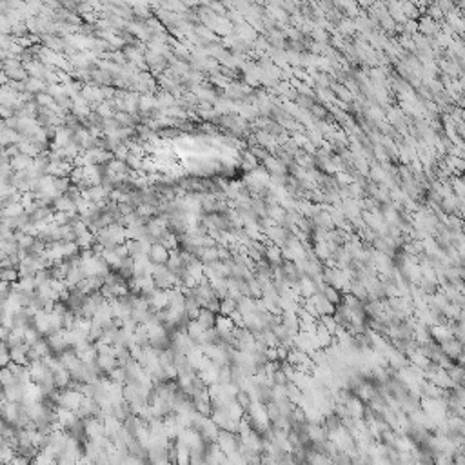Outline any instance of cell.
I'll return each mask as SVG.
<instances>
[{
	"mask_svg": "<svg viewBox=\"0 0 465 465\" xmlns=\"http://www.w3.org/2000/svg\"><path fill=\"white\" fill-rule=\"evenodd\" d=\"M216 443L226 453V456H232V454L240 453V447H242L240 435H234V433H229V431H220V436H218Z\"/></svg>",
	"mask_w": 465,
	"mask_h": 465,
	"instance_id": "1",
	"label": "cell"
},
{
	"mask_svg": "<svg viewBox=\"0 0 465 465\" xmlns=\"http://www.w3.org/2000/svg\"><path fill=\"white\" fill-rule=\"evenodd\" d=\"M84 400V394H80L78 391H73V389H60L58 400H57V407H64V409H69V411H77L80 404Z\"/></svg>",
	"mask_w": 465,
	"mask_h": 465,
	"instance_id": "2",
	"label": "cell"
},
{
	"mask_svg": "<svg viewBox=\"0 0 465 465\" xmlns=\"http://www.w3.org/2000/svg\"><path fill=\"white\" fill-rule=\"evenodd\" d=\"M104 284H106V278L104 276H87V278H84L80 284L77 286V289L82 294H86V296H89V294H93V292H98L104 287Z\"/></svg>",
	"mask_w": 465,
	"mask_h": 465,
	"instance_id": "3",
	"label": "cell"
},
{
	"mask_svg": "<svg viewBox=\"0 0 465 465\" xmlns=\"http://www.w3.org/2000/svg\"><path fill=\"white\" fill-rule=\"evenodd\" d=\"M73 169H75V166H73L71 162H66V160L49 162L46 174H49V176H55V178H67V176L71 174Z\"/></svg>",
	"mask_w": 465,
	"mask_h": 465,
	"instance_id": "4",
	"label": "cell"
},
{
	"mask_svg": "<svg viewBox=\"0 0 465 465\" xmlns=\"http://www.w3.org/2000/svg\"><path fill=\"white\" fill-rule=\"evenodd\" d=\"M46 340H48L49 347H51V351H53L55 354H60V352L66 351L67 347H69L66 342V329H60V331H55V333L48 334Z\"/></svg>",
	"mask_w": 465,
	"mask_h": 465,
	"instance_id": "5",
	"label": "cell"
},
{
	"mask_svg": "<svg viewBox=\"0 0 465 465\" xmlns=\"http://www.w3.org/2000/svg\"><path fill=\"white\" fill-rule=\"evenodd\" d=\"M147 302H149V307L153 313H160V311H166L169 307V298H167V291H162V289H156L147 296Z\"/></svg>",
	"mask_w": 465,
	"mask_h": 465,
	"instance_id": "6",
	"label": "cell"
},
{
	"mask_svg": "<svg viewBox=\"0 0 465 465\" xmlns=\"http://www.w3.org/2000/svg\"><path fill=\"white\" fill-rule=\"evenodd\" d=\"M147 257H149V260L155 265H166L169 257H171V251H167L162 244H153Z\"/></svg>",
	"mask_w": 465,
	"mask_h": 465,
	"instance_id": "7",
	"label": "cell"
},
{
	"mask_svg": "<svg viewBox=\"0 0 465 465\" xmlns=\"http://www.w3.org/2000/svg\"><path fill=\"white\" fill-rule=\"evenodd\" d=\"M2 398H6L11 404H22L24 402V385L22 383H11V385L4 387Z\"/></svg>",
	"mask_w": 465,
	"mask_h": 465,
	"instance_id": "8",
	"label": "cell"
},
{
	"mask_svg": "<svg viewBox=\"0 0 465 465\" xmlns=\"http://www.w3.org/2000/svg\"><path fill=\"white\" fill-rule=\"evenodd\" d=\"M234 329H236V325H234V322L231 320V316H224V315L216 316L215 331L216 334H218V338H220V336H227V334H232Z\"/></svg>",
	"mask_w": 465,
	"mask_h": 465,
	"instance_id": "9",
	"label": "cell"
},
{
	"mask_svg": "<svg viewBox=\"0 0 465 465\" xmlns=\"http://www.w3.org/2000/svg\"><path fill=\"white\" fill-rule=\"evenodd\" d=\"M96 364H98V367H100V371L104 373V375L109 376L115 369H116V367H118V360H116L113 354H98Z\"/></svg>",
	"mask_w": 465,
	"mask_h": 465,
	"instance_id": "10",
	"label": "cell"
},
{
	"mask_svg": "<svg viewBox=\"0 0 465 465\" xmlns=\"http://www.w3.org/2000/svg\"><path fill=\"white\" fill-rule=\"evenodd\" d=\"M11 167L15 173H24V171H29L31 167H33V162H35V158H31V156L28 155H17L15 158H11Z\"/></svg>",
	"mask_w": 465,
	"mask_h": 465,
	"instance_id": "11",
	"label": "cell"
},
{
	"mask_svg": "<svg viewBox=\"0 0 465 465\" xmlns=\"http://www.w3.org/2000/svg\"><path fill=\"white\" fill-rule=\"evenodd\" d=\"M24 87L28 93H31V95H40V93H48V84H46V80H42V78H28L24 82Z\"/></svg>",
	"mask_w": 465,
	"mask_h": 465,
	"instance_id": "12",
	"label": "cell"
},
{
	"mask_svg": "<svg viewBox=\"0 0 465 465\" xmlns=\"http://www.w3.org/2000/svg\"><path fill=\"white\" fill-rule=\"evenodd\" d=\"M195 258L200 260L203 265L218 262V249H216V247H202V249H198L197 253H195Z\"/></svg>",
	"mask_w": 465,
	"mask_h": 465,
	"instance_id": "13",
	"label": "cell"
},
{
	"mask_svg": "<svg viewBox=\"0 0 465 465\" xmlns=\"http://www.w3.org/2000/svg\"><path fill=\"white\" fill-rule=\"evenodd\" d=\"M53 376H55V383H57V389H67V387H69V383L73 382L71 373H69V371H67L66 367H60L58 371H55Z\"/></svg>",
	"mask_w": 465,
	"mask_h": 465,
	"instance_id": "14",
	"label": "cell"
},
{
	"mask_svg": "<svg viewBox=\"0 0 465 465\" xmlns=\"http://www.w3.org/2000/svg\"><path fill=\"white\" fill-rule=\"evenodd\" d=\"M22 215H26V209L22 203H11V205L2 207V218H6V220H13Z\"/></svg>",
	"mask_w": 465,
	"mask_h": 465,
	"instance_id": "15",
	"label": "cell"
},
{
	"mask_svg": "<svg viewBox=\"0 0 465 465\" xmlns=\"http://www.w3.org/2000/svg\"><path fill=\"white\" fill-rule=\"evenodd\" d=\"M77 244H78V247H80V251L93 249V247L96 245V234L91 231L84 232V234H80V236L77 238Z\"/></svg>",
	"mask_w": 465,
	"mask_h": 465,
	"instance_id": "16",
	"label": "cell"
},
{
	"mask_svg": "<svg viewBox=\"0 0 465 465\" xmlns=\"http://www.w3.org/2000/svg\"><path fill=\"white\" fill-rule=\"evenodd\" d=\"M158 244H162L164 247H166L167 251H176L178 249V245H180V236H176L171 229L162 236L160 240H158Z\"/></svg>",
	"mask_w": 465,
	"mask_h": 465,
	"instance_id": "17",
	"label": "cell"
},
{
	"mask_svg": "<svg viewBox=\"0 0 465 465\" xmlns=\"http://www.w3.org/2000/svg\"><path fill=\"white\" fill-rule=\"evenodd\" d=\"M185 331H187V334L191 336L193 340L197 342V346H198V342H200V338H202L203 333H205L207 329L203 327L202 323H198L197 320H191V322L187 323V327H185Z\"/></svg>",
	"mask_w": 465,
	"mask_h": 465,
	"instance_id": "18",
	"label": "cell"
},
{
	"mask_svg": "<svg viewBox=\"0 0 465 465\" xmlns=\"http://www.w3.org/2000/svg\"><path fill=\"white\" fill-rule=\"evenodd\" d=\"M15 456H17V449L11 447L6 441H2V445H0V462H2V465H9Z\"/></svg>",
	"mask_w": 465,
	"mask_h": 465,
	"instance_id": "19",
	"label": "cell"
},
{
	"mask_svg": "<svg viewBox=\"0 0 465 465\" xmlns=\"http://www.w3.org/2000/svg\"><path fill=\"white\" fill-rule=\"evenodd\" d=\"M216 316L218 315H215V313H211L209 309H203L202 307V311H200V315H198V318H197V322L202 323L205 329H213L216 323Z\"/></svg>",
	"mask_w": 465,
	"mask_h": 465,
	"instance_id": "20",
	"label": "cell"
},
{
	"mask_svg": "<svg viewBox=\"0 0 465 465\" xmlns=\"http://www.w3.org/2000/svg\"><path fill=\"white\" fill-rule=\"evenodd\" d=\"M31 349L35 351V354H36L38 358H40V360H42L44 356H48V354H51V352H53V351H51V347H49V344H48V340H46V338H40V340L36 342V344H35L33 347H31Z\"/></svg>",
	"mask_w": 465,
	"mask_h": 465,
	"instance_id": "21",
	"label": "cell"
},
{
	"mask_svg": "<svg viewBox=\"0 0 465 465\" xmlns=\"http://www.w3.org/2000/svg\"><path fill=\"white\" fill-rule=\"evenodd\" d=\"M218 383H220V385L232 383V365H224V367H220V373H218Z\"/></svg>",
	"mask_w": 465,
	"mask_h": 465,
	"instance_id": "22",
	"label": "cell"
},
{
	"mask_svg": "<svg viewBox=\"0 0 465 465\" xmlns=\"http://www.w3.org/2000/svg\"><path fill=\"white\" fill-rule=\"evenodd\" d=\"M236 311V300L232 298H224L220 302V315L224 316H231L232 313Z\"/></svg>",
	"mask_w": 465,
	"mask_h": 465,
	"instance_id": "23",
	"label": "cell"
},
{
	"mask_svg": "<svg viewBox=\"0 0 465 465\" xmlns=\"http://www.w3.org/2000/svg\"><path fill=\"white\" fill-rule=\"evenodd\" d=\"M40 338H42V334L38 333V331H36V329L33 327V325L26 327V334H24V342H26V344H29V346L33 347V346L36 344V342L40 340Z\"/></svg>",
	"mask_w": 465,
	"mask_h": 465,
	"instance_id": "24",
	"label": "cell"
},
{
	"mask_svg": "<svg viewBox=\"0 0 465 465\" xmlns=\"http://www.w3.org/2000/svg\"><path fill=\"white\" fill-rule=\"evenodd\" d=\"M109 380H111V382H115V383H120V385H125V383H127V375H125L124 367H120V365H118V367H116V369H115L113 373L109 375Z\"/></svg>",
	"mask_w": 465,
	"mask_h": 465,
	"instance_id": "25",
	"label": "cell"
},
{
	"mask_svg": "<svg viewBox=\"0 0 465 465\" xmlns=\"http://www.w3.org/2000/svg\"><path fill=\"white\" fill-rule=\"evenodd\" d=\"M2 282H9V284H17L20 280V273L18 269H2Z\"/></svg>",
	"mask_w": 465,
	"mask_h": 465,
	"instance_id": "26",
	"label": "cell"
},
{
	"mask_svg": "<svg viewBox=\"0 0 465 465\" xmlns=\"http://www.w3.org/2000/svg\"><path fill=\"white\" fill-rule=\"evenodd\" d=\"M0 380H2V385H4V387L11 385V383H17V380H15V375L11 373V369H9V367H2Z\"/></svg>",
	"mask_w": 465,
	"mask_h": 465,
	"instance_id": "27",
	"label": "cell"
},
{
	"mask_svg": "<svg viewBox=\"0 0 465 465\" xmlns=\"http://www.w3.org/2000/svg\"><path fill=\"white\" fill-rule=\"evenodd\" d=\"M29 465H31V464H29Z\"/></svg>",
	"mask_w": 465,
	"mask_h": 465,
	"instance_id": "28",
	"label": "cell"
}]
</instances>
